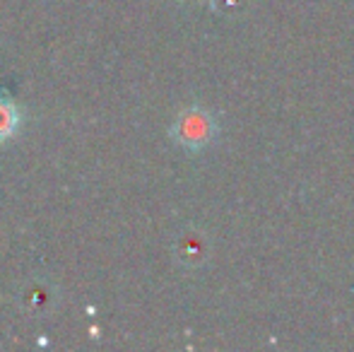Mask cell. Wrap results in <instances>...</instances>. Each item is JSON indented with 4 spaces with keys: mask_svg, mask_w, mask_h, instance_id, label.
<instances>
[{
    "mask_svg": "<svg viewBox=\"0 0 354 352\" xmlns=\"http://www.w3.org/2000/svg\"><path fill=\"white\" fill-rule=\"evenodd\" d=\"M212 118L203 109H188L174 126V138L186 147H203L212 138Z\"/></svg>",
    "mask_w": 354,
    "mask_h": 352,
    "instance_id": "6da1fadb",
    "label": "cell"
},
{
    "mask_svg": "<svg viewBox=\"0 0 354 352\" xmlns=\"http://www.w3.org/2000/svg\"><path fill=\"white\" fill-rule=\"evenodd\" d=\"M19 123H22V113L17 104L10 102L8 97H0V142L10 140L17 133Z\"/></svg>",
    "mask_w": 354,
    "mask_h": 352,
    "instance_id": "7a4b0ae2",
    "label": "cell"
}]
</instances>
